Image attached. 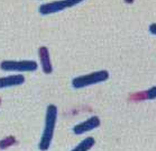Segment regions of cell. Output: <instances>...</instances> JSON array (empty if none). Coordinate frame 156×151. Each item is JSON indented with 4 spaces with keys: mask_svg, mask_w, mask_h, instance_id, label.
<instances>
[{
    "mask_svg": "<svg viewBox=\"0 0 156 151\" xmlns=\"http://www.w3.org/2000/svg\"><path fill=\"white\" fill-rule=\"evenodd\" d=\"M148 29H149V32H151V34H153V35H156V23H154V24H151Z\"/></svg>",
    "mask_w": 156,
    "mask_h": 151,
    "instance_id": "7c38bea8",
    "label": "cell"
},
{
    "mask_svg": "<svg viewBox=\"0 0 156 151\" xmlns=\"http://www.w3.org/2000/svg\"><path fill=\"white\" fill-rule=\"evenodd\" d=\"M66 4L64 0H57V1H52V2H47V4H43L39 6L38 10L41 15H51L55 14L58 11H62L66 9Z\"/></svg>",
    "mask_w": 156,
    "mask_h": 151,
    "instance_id": "5b68a950",
    "label": "cell"
},
{
    "mask_svg": "<svg viewBox=\"0 0 156 151\" xmlns=\"http://www.w3.org/2000/svg\"><path fill=\"white\" fill-rule=\"evenodd\" d=\"M146 99H156V86L146 90Z\"/></svg>",
    "mask_w": 156,
    "mask_h": 151,
    "instance_id": "30bf717a",
    "label": "cell"
},
{
    "mask_svg": "<svg viewBox=\"0 0 156 151\" xmlns=\"http://www.w3.org/2000/svg\"><path fill=\"white\" fill-rule=\"evenodd\" d=\"M125 1H126L128 5H131V4H134V1H135V0H125Z\"/></svg>",
    "mask_w": 156,
    "mask_h": 151,
    "instance_id": "4fadbf2b",
    "label": "cell"
},
{
    "mask_svg": "<svg viewBox=\"0 0 156 151\" xmlns=\"http://www.w3.org/2000/svg\"><path fill=\"white\" fill-rule=\"evenodd\" d=\"M94 143H96V140H94L92 137H88V138H85L84 140H82L81 142H80L75 148H73L71 151H89L93 145H94Z\"/></svg>",
    "mask_w": 156,
    "mask_h": 151,
    "instance_id": "ba28073f",
    "label": "cell"
},
{
    "mask_svg": "<svg viewBox=\"0 0 156 151\" xmlns=\"http://www.w3.org/2000/svg\"><path fill=\"white\" fill-rule=\"evenodd\" d=\"M57 121V107L55 105L51 104L46 108V114H45V124L43 130L42 137L39 140L38 149L41 151H46L52 144L54 138V131Z\"/></svg>",
    "mask_w": 156,
    "mask_h": 151,
    "instance_id": "6da1fadb",
    "label": "cell"
},
{
    "mask_svg": "<svg viewBox=\"0 0 156 151\" xmlns=\"http://www.w3.org/2000/svg\"><path fill=\"white\" fill-rule=\"evenodd\" d=\"M38 57H39V62H41V68H42L43 72L46 73V75H50L51 72L53 71V67H52V61H51L48 49L46 46L39 47Z\"/></svg>",
    "mask_w": 156,
    "mask_h": 151,
    "instance_id": "8992f818",
    "label": "cell"
},
{
    "mask_svg": "<svg viewBox=\"0 0 156 151\" xmlns=\"http://www.w3.org/2000/svg\"><path fill=\"white\" fill-rule=\"evenodd\" d=\"M24 83H25V77L23 75H11L7 76V77H1L0 78V89L19 86Z\"/></svg>",
    "mask_w": 156,
    "mask_h": 151,
    "instance_id": "52a82bcc",
    "label": "cell"
},
{
    "mask_svg": "<svg viewBox=\"0 0 156 151\" xmlns=\"http://www.w3.org/2000/svg\"><path fill=\"white\" fill-rule=\"evenodd\" d=\"M108 78H109V72L107 70H100V71L92 72V73H89V75L75 77L74 79L72 80V86L75 89H80V88L92 86L96 83H103Z\"/></svg>",
    "mask_w": 156,
    "mask_h": 151,
    "instance_id": "7a4b0ae2",
    "label": "cell"
},
{
    "mask_svg": "<svg viewBox=\"0 0 156 151\" xmlns=\"http://www.w3.org/2000/svg\"><path fill=\"white\" fill-rule=\"evenodd\" d=\"M101 122H100V119L98 116H91L90 119L85 120L82 123H79L73 127V133L76 134V135H80V134L87 133L89 131H92V130L99 127Z\"/></svg>",
    "mask_w": 156,
    "mask_h": 151,
    "instance_id": "277c9868",
    "label": "cell"
},
{
    "mask_svg": "<svg viewBox=\"0 0 156 151\" xmlns=\"http://www.w3.org/2000/svg\"><path fill=\"white\" fill-rule=\"evenodd\" d=\"M64 1H65V4H66V7L70 8V7H74V6H76L78 4L84 1V0H64Z\"/></svg>",
    "mask_w": 156,
    "mask_h": 151,
    "instance_id": "8fae6325",
    "label": "cell"
},
{
    "mask_svg": "<svg viewBox=\"0 0 156 151\" xmlns=\"http://www.w3.org/2000/svg\"><path fill=\"white\" fill-rule=\"evenodd\" d=\"M0 105H1V98H0Z\"/></svg>",
    "mask_w": 156,
    "mask_h": 151,
    "instance_id": "5bb4252c",
    "label": "cell"
},
{
    "mask_svg": "<svg viewBox=\"0 0 156 151\" xmlns=\"http://www.w3.org/2000/svg\"><path fill=\"white\" fill-rule=\"evenodd\" d=\"M38 64L33 60H23V61H14V60H5L0 63V69L4 71H20V72H33L36 71Z\"/></svg>",
    "mask_w": 156,
    "mask_h": 151,
    "instance_id": "3957f363",
    "label": "cell"
},
{
    "mask_svg": "<svg viewBox=\"0 0 156 151\" xmlns=\"http://www.w3.org/2000/svg\"><path fill=\"white\" fill-rule=\"evenodd\" d=\"M14 144H16V138L12 137V135H9V137H6L0 140V149L5 150V149H7V148L11 147Z\"/></svg>",
    "mask_w": 156,
    "mask_h": 151,
    "instance_id": "9c48e42d",
    "label": "cell"
}]
</instances>
